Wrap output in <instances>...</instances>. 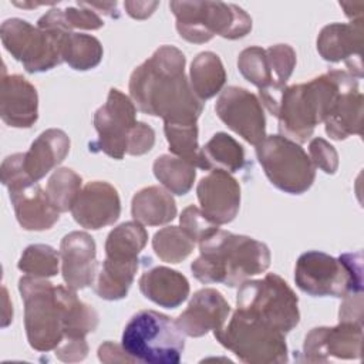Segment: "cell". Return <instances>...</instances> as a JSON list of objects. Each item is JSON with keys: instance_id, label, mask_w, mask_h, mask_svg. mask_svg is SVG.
Wrapping results in <instances>:
<instances>
[{"instance_id": "cell-17", "label": "cell", "mask_w": 364, "mask_h": 364, "mask_svg": "<svg viewBox=\"0 0 364 364\" xmlns=\"http://www.w3.org/2000/svg\"><path fill=\"white\" fill-rule=\"evenodd\" d=\"M71 215L80 226L91 230L114 225L121 215L118 191L104 181L88 182L73 203Z\"/></svg>"}, {"instance_id": "cell-16", "label": "cell", "mask_w": 364, "mask_h": 364, "mask_svg": "<svg viewBox=\"0 0 364 364\" xmlns=\"http://www.w3.org/2000/svg\"><path fill=\"white\" fill-rule=\"evenodd\" d=\"M196 195L202 213L218 226L230 223L239 212L240 186L226 171L212 169L199 181Z\"/></svg>"}, {"instance_id": "cell-34", "label": "cell", "mask_w": 364, "mask_h": 364, "mask_svg": "<svg viewBox=\"0 0 364 364\" xmlns=\"http://www.w3.org/2000/svg\"><path fill=\"white\" fill-rule=\"evenodd\" d=\"M82 185L81 176L70 168H58L47 182V193L58 212L71 210Z\"/></svg>"}, {"instance_id": "cell-33", "label": "cell", "mask_w": 364, "mask_h": 364, "mask_svg": "<svg viewBox=\"0 0 364 364\" xmlns=\"http://www.w3.org/2000/svg\"><path fill=\"white\" fill-rule=\"evenodd\" d=\"M60 259V252H57L54 247L36 243L23 250L17 267L27 276L47 279L58 273Z\"/></svg>"}, {"instance_id": "cell-45", "label": "cell", "mask_w": 364, "mask_h": 364, "mask_svg": "<svg viewBox=\"0 0 364 364\" xmlns=\"http://www.w3.org/2000/svg\"><path fill=\"white\" fill-rule=\"evenodd\" d=\"M340 7L344 9L346 16L351 20H363L364 1H340Z\"/></svg>"}, {"instance_id": "cell-37", "label": "cell", "mask_w": 364, "mask_h": 364, "mask_svg": "<svg viewBox=\"0 0 364 364\" xmlns=\"http://www.w3.org/2000/svg\"><path fill=\"white\" fill-rule=\"evenodd\" d=\"M181 229L196 243H200L208 236H210L215 230H218V225L210 222L199 208L191 205L185 208L179 218Z\"/></svg>"}, {"instance_id": "cell-44", "label": "cell", "mask_w": 364, "mask_h": 364, "mask_svg": "<svg viewBox=\"0 0 364 364\" xmlns=\"http://www.w3.org/2000/svg\"><path fill=\"white\" fill-rule=\"evenodd\" d=\"M158 6H159L158 1H125L124 3L127 13L136 20L148 18L149 16H152V13Z\"/></svg>"}, {"instance_id": "cell-32", "label": "cell", "mask_w": 364, "mask_h": 364, "mask_svg": "<svg viewBox=\"0 0 364 364\" xmlns=\"http://www.w3.org/2000/svg\"><path fill=\"white\" fill-rule=\"evenodd\" d=\"M193 247L195 242L179 226L162 228L152 239L155 255L166 263H181L193 252Z\"/></svg>"}, {"instance_id": "cell-6", "label": "cell", "mask_w": 364, "mask_h": 364, "mask_svg": "<svg viewBox=\"0 0 364 364\" xmlns=\"http://www.w3.org/2000/svg\"><path fill=\"white\" fill-rule=\"evenodd\" d=\"M179 36L196 44L208 43L213 36L228 40L245 37L252 30L250 16L239 6L223 1H171Z\"/></svg>"}, {"instance_id": "cell-28", "label": "cell", "mask_w": 364, "mask_h": 364, "mask_svg": "<svg viewBox=\"0 0 364 364\" xmlns=\"http://www.w3.org/2000/svg\"><path fill=\"white\" fill-rule=\"evenodd\" d=\"M200 169H222L230 173L243 168L245 149L233 136L226 132H216L200 148Z\"/></svg>"}, {"instance_id": "cell-27", "label": "cell", "mask_w": 364, "mask_h": 364, "mask_svg": "<svg viewBox=\"0 0 364 364\" xmlns=\"http://www.w3.org/2000/svg\"><path fill=\"white\" fill-rule=\"evenodd\" d=\"M189 82L200 101L220 92L226 82V71L219 55L212 51L199 53L191 64Z\"/></svg>"}, {"instance_id": "cell-11", "label": "cell", "mask_w": 364, "mask_h": 364, "mask_svg": "<svg viewBox=\"0 0 364 364\" xmlns=\"http://www.w3.org/2000/svg\"><path fill=\"white\" fill-rule=\"evenodd\" d=\"M256 155L266 176L277 189L301 195L316 178V166L300 144L283 136L269 135L256 146Z\"/></svg>"}, {"instance_id": "cell-43", "label": "cell", "mask_w": 364, "mask_h": 364, "mask_svg": "<svg viewBox=\"0 0 364 364\" xmlns=\"http://www.w3.org/2000/svg\"><path fill=\"white\" fill-rule=\"evenodd\" d=\"M98 357L102 363H135V360L122 348V346H118L111 341H105L104 344L100 346Z\"/></svg>"}, {"instance_id": "cell-2", "label": "cell", "mask_w": 364, "mask_h": 364, "mask_svg": "<svg viewBox=\"0 0 364 364\" xmlns=\"http://www.w3.org/2000/svg\"><path fill=\"white\" fill-rule=\"evenodd\" d=\"M199 257L191 270L200 283L240 286L270 266V250L263 243L245 235L218 229L199 243Z\"/></svg>"}, {"instance_id": "cell-21", "label": "cell", "mask_w": 364, "mask_h": 364, "mask_svg": "<svg viewBox=\"0 0 364 364\" xmlns=\"http://www.w3.org/2000/svg\"><path fill=\"white\" fill-rule=\"evenodd\" d=\"M9 195L16 219L23 229L40 232L53 228L58 222V209L51 202L47 191L37 182L10 188Z\"/></svg>"}, {"instance_id": "cell-9", "label": "cell", "mask_w": 364, "mask_h": 364, "mask_svg": "<svg viewBox=\"0 0 364 364\" xmlns=\"http://www.w3.org/2000/svg\"><path fill=\"white\" fill-rule=\"evenodd\" d=\"M236 309L287 334L300 321L299 299L290 286L276 273L259 280H246L239 286Z\"/></svg>"}, {"instance_id": "cell-20", "label": "cell", "mask_w": 364, "mask_h": 364, "mask_svg": "<svg viewBox=\"0 0 364 364\" xmlns=\"http://www.w3.org/2000/svg\"><path fill=\"white\" fill-rule=\"evenodd\" d=\"M0 117L14 128H30L38 118V95L36 87L23 75L1 70Z\"/></svg>"}, {"instance_id": "cell-19", "label": "cell", "mask_w": 364, "mask_h": 364, "mask_svg": "<svg viewBox=\"0 0 364 364\" xmlns=\"http://www.w3.org/2000/svg\"><path fill=\"white\" fill-rule=\"evenodd\" d=\"M230 314V306L216 289L198 290L188 307L176 317L175 323L183 336L202 337L210 330L218 331Z\"/></svg>"}, {"instance_id": "cell-15", "label": "cell", "mask_w": 364, "mask_h": 364, "mask_svg": "<svg viewBox=\"0 0 364 364\" xmlns=\"http://www.w3.org/2000/svg\"><path fill=\"white\" fill-rule=\"evenodd\" d=\"M363 33V20L327 24L317 37V51L326 61L346 63V71L355 78H361Z\"/></svg>"}, {"instance_id": "cell-4", "label": "cell", "mask_w": 364, "mask_h": 364, "mask_svg": "<svg viewBox=\"0 0 364 364\" xmlns=\"http://www.w3.org/2000/svg\"><path fill=\"white\" fill-rule=\"evenodd\" d=\"M24 303L27 341L37 351L55 350L64 340V320L70 287L53 286L41 277L24 276L18 280Z\"/></svg>"}, {"instance_id": "cell-30", "label": "cell", "mask_w": 364, "mask_h": 364, "mask_svg": "<svg viewBox=\"0 0 364 364\" xmlns=\"http://www.w3.org/2000/svg\"><path fill=\"white\" fill-rule=\"evenodd\" d=\"M155 178L173 195H186L195 182L196 171L192 164L175 155H161L152 166Z\"/></svg>"}, {"instance_id": "cell-31", "label": "cell", "mask_w": 364, "mask_h": 364, "mask_svg": "<svg viewBox=\"0 0 364 364\" xmlns=\"http://www.w3.org/2000/svg\"><path fill=\"white\" fill-rule=\"evenodd\" d=\"M102 54V46L94 36L71 31L64 38L63 61L73 70L87 71L95 68L101 63Z\"/></svg>"}, {"instance_id": "cell-35", "label": "cell", "mask_w": 364, "mask_h": 364, "mask_svg": "<svg viewBox=\"0 0 364 364\" xmlns=\"http://www.w3.org/2000/svg\"><path fill=\"white\" fill-rule=\"evenodd\" d=\"M164 132L172 155L188 161L195 168H202L198 125H164Z\"/></svg>"}, {"instance_id": "cell-1", "label": "cell", "mask_w": 364, "mask_h": 364, "mask_svg": "<svg viewBox=\"0 0 364 364\" xmlns=\"http://www.w3.org/2000/svg\"><path fill=\"white\" fill-rule=\"evenodd\" d=\"M186 58L173 46H161L129 78V98L144 114L161 117L164 125H196L203 102L185 74Z\"/></svg>"}, {"instance_id": "cell-7", "label": "cell", "mask_w": 364, "mask_h": 364, "mask_svg": "<svg viewBox=\"0 0 364 364\" xmlns=\"http://www.w3.org/2000/svg\"><path fill=\"white\" fill-rule=\"evenodd\" d=\"M121 346L136 363L178 364L185 336L171 317L155 310H141L127 323Z\"/></svg>"}, {"instance_id": "cell-41", "label": "cell", "mask_w": 364, "mask_h": 364, "mask_svg": "<svg viewBox=\"0 0 364 364\" xmlns=\"http://www.w3.org/2000/svg\"><path fill=\"white\" fill-rule=\"evenodd\" d=\"M338 320L363 324V291L348 293L343 297V303L338 310Z\"/></svg>"}, {"instance_id": "cell-10", "label": "cell", "mask_w": 364, "mask_h": 364, "mask_svg": "<svg viewBox=\"0 0 364 364\" xmlns=\"http://www.w3.org/2000/svg\"><path fill=\"white\" fill-rule=\"evenodd\" d=\"M68 33L71 31L31 26L21 18H7L0 27L4 48L33 74L48 71L63 63V44Z\"/></svg>"}, {"instance_id": "cell-29", "label": "cell", "mask_w": 364, "mask_h": 364, "mask_svg": "<svg viewBox=\"0 0 364 364\" xmlns=\"http://www.w3.org/2000/svg\"><path fill=\"white\" fill-rule=\"evenodd\" d=\"M148 242L142 223L129 220L114 228L105 240V257L121 262H136Z\"/></svg>"}, {"instance_id": "cell-24", "label": "cell", "mask_w": 364, "mask_h": 364, "mask_svg": "<svg viewBox=\"0 0 364 364\" xmlns=\"http://www.w3.org/2000/svg\"><path fill=\"white\" fill-rule=\"evenodd\" d=\"M363 94L358 87L344 90L336 100L326 118V134L336 141L347 139L351 135H361Z\"/></svg>"}, {"instance_id": "cell-5", "label": "cell", "mask_w": 364, "mask_h": 364, "mask_svg": "<svg viewBox=\"0 0 364 364\" xmlns=\"http://www.w3.org/2000/svg\"><path fill=\"white\" fill-rule=\"evenodd\" d=\"M296 286L313 297H340L363 291V255L343 253L333 257L310 250L299 256L294 269Z\"/></svg>"}, {"instance_id": "cell-12", "label": "cell", "mask_w": 364, "mask_h": 364, "mask_svg": "<svg viewBox=\"0 0 364 364\" xmlns=\"http://www.w3.org/2000/svg\"><path fill=\"white\" fill-rule=\"evenodd\" d=\"M136 122V107L132 100L119 90L111 88L107 101L94 114L98 138L90 144V151L122 159L127 154L129 132Z\"/></svg>"}, {"instance_id": "cell-39", "label": "cell", "mask_w": 364, "mask_h": 364, "mask_svg": "<svg viewBox=\"0 0 364 364\" xmlns=\"http://www.w3.org/2000/svg\"><path fill=\"white\" fill-rule=\"evenodd\" d=\"M78 7H67L64 10V17L70 26V28H81V30H98L104 26L102 18L92 9H88L82 4V1L77 3Z\"/></svg>"}, {"instance_id": "cell-46", "label": "cell", "mask_w": 364, "mask_h": 364, "mask_svg": "<svg viewBox=\"0 0 364 364\" xmlns=\"http://www.w3.org/2000/svg\"><path fill=\"white\" fill-rule=\"evenodd\" d=\"M84 6H87L88 9H92L95 13H102L105 16H109V17H118L117 14V1H102V3H85L82 1Z\"/></svg>"}, {"instance_id": "cell-23", "label": "cell", "mask_w": 364, "mask_h": 364, "mask_svg": "<svg viewBox=\"0 0 364 364\" xmlns=\"http://www.w3.org/2000/svg\"><path fill=\"white\" fill-rule=\"evenodd\" d=\"M141 293L155 304L165 309L179 307L189 296V282L178 270L156 266L139 277Z\"/></svg>"}, {"instance_id": "cell-38", "label": "cell", "mask_w": 364, "mask_h": 364, "mask_svg": "<svg viewBox=\"0 0 364 364\" xmlns=\"http://www.w3.org/2000/svg\"><path fill=\"white\" fill-rule=\"evenodd\" d=\"M309 158L314 166L320 168L323 172L333 175L338 168V154L330 142L317 136L309 144Z\"/></svg>"}, {"instance_id": "cell-14", "label": "cell", "mask_w": 364, "mask_h": 364, "mask_svg": "<svg viewBox=\"0 0 364 364\" xmlns=\"http://www.w3.org/2000/svg\"><path fill=\"white\" fill-rule=\"evenodd\" d=\"M363 324L340 321L334 327H316L304 338L303 354L309 363H326L328 357L354 360L361 357Z\"/></svg>"}, {"instance_id": "cell-42", "label": "cell", "mask_w": 364, "mask_h": 364, "mask_svg": "<svg viewBox=\"0 0 364 364\" xmlns=\"http://www.w3.org/2000/svg\"><path fill=\"white\" fill-rule=\"evenodd\" d=\"M88 344L85 338L80 340H64L55 350L54 354L57 358L65 363H75L81 361L87 357Z\"/></svg>"}, {"instance_id": "cell-13", "label": "cell", "mask_w": 364, "mask_h": 364, "mask_svg": "<svg viewBox=\"0 0 364 364\" xmlns=\"http://www.w3.org/2000/svg\"><path fill=\"white\" fill-rule=\"evenodd\" d=\"M215 111L220 121L246 142L257 146L266 138V118L262 102L246 88L230 85L222 90Z\"/></svg>"}, {"instance_id": "cell-36", "label": "cell", "mask_w": 364, "mask_h": 364, "mask_svg": "<svg viewBox=\"0 0 364 364\" xmlns=\"http://www.w3.org/2000/svg\"><path fill=\"white\" fill-rule=\"evenodd\" d=\"M274 85L283 91L296 67V51L289 44H274L266 48Z\"/></svg>"}, {"instance_id": "cell-25", "label": "cell", "mask_w": 364, "mask_h": 364, "mask_svg": "<svg viewBox=\"0 0 364 364\" xmlns=\"http://www.w3.org/2000/svg\"><path fill=\"white\" fill-rule=\"evenodd\" d=\"M132 218L148 226L165 225L175 219L176 203L171 192L162 186H146L138 191L131 202Z\"/></svg>"}, {"instance_id": "cell-8", "label": "cell", "mask_w": 364, "mask_h": 364, "mask_svg": "<svg viewBox=\"0 0 364 364\" xmlns=\"http://www.w3.org/2000/svg\"><path fill=\"white\" fill-rule=\"evenodd\" d=\"M215 338L247 364H280L289 361L286 334L240 310L228 324L213 331Z\"/></svg>"}, {"instance_id": "cell-18", "label": "cell", "mask_w": 364, "mask_h": 364, "mask_svg": "<svg viewBox=\"0 0 364 364\" xmlns=\"http://www.w3.org/2000/svg\"><path fill=\"white\" fill-rule=\"evenodd\" d=\"M61 273L71 290H81L92 286L98 272L97 246L91 235L74 230L65 235L60 243Z\"/></svg>"}, {"instance_id": "cell-40", "label": "cell", "mask_w": 364, "mask_h": 364, "mask_svg": "<svg viewBox=\"0 0 364 364\" xmlns=\"http://www.w3.org/2000/svg\"><path fill=\"white\" fill-rule=\"evenodd\" d=\"M155 144V131L145 122H136L128 136L127 154L139 156L152 149Z\"/></svg>"}, {"instance_id": "cell-22", "label": "cell", "mask_w": 364, "mask_h": 364, "mask_svg": "<svg viewBox=\"0 0 364 364\" xmlns=\"http://www.w3.org/2000/svg\"><path fill=\"white\" fill-rule=\"evenodd\" d=\"M70 138L63 129L50 128L41 132L24 152L23 168L31 182H38L60 165L70 152Z\"/></svg>"}, {"instance_id": "cell-26", "label": "cell", "mask_w": 364, "mask_h": 364, "mask_svg": "<svg viewBox=\"0 0 364 364\" xmlns=\"http://www.w3.org/2000/svg\"><path fill=\"white\" fill-rule=\"evenodd\" d=\"M139 267L136 262H121L104 259L98 266V272L92 282L95 294L104 300H119L128 294V290L134 282L135 273Z\"/></svg>"}, {"instance_id": "cell-3", "label": "cell", "mask_w": 364, "mask_h": 364, "mask_svg": "<svg viewBox=\"0 0 364 364\" xmlns=\"http://www.w3.org/2000/svg\"><path fill=\"white\" fill-rule=\"evenodd\" d=\"M357 80L346 70H330L309 82L286 87L276 114L280 135L297 144L307 142L314 128L326 121L338 95L358 87Z\"/></svg>"}]
</instances>
